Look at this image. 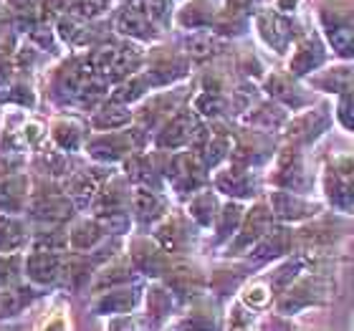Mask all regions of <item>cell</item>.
Returning a JSON list of instances; mask_svg holds the SVG:
<instances>
[{"label":"cell","mask_w":354,"mask_h":331,"mask_svg":"<svg viewBox=\"0 0 354 331\" xmlns=\"http://www.w3.org/2000/svg\"><path fill=\"white\" fill-rule=\"evenodd\" d=\"M61 263L64 261L61 256H56V250H36L26 261V271H28V278L36 283H51L59 276Z\"/></svg>","instance_id":"obj_1"},{"label":"cell","mask_w":354,"mask_h":331,"mask_svg":"<svg viewBox=\"0 0 354 331\" xmlns=\"http://www.w3.org/2000/svg\"><path fill=\"white\" fill-rule=\"evenodd\" d=\"M291 26H288L283 18H281L276 10H266L259 15V30L263 41L268 46H273L276 51H286L288 41H291Z\"/></svg>","instance_id":"obj_2"},{"label":"cell","mask_w":354,"mask_h":331,"mask_svg":"<svg viewBox=\"0 0 354 331\" xmlns=\"http://www.w3.org/2000/svg\"><path fill=\"white\" fill-rule=\"evenodd\" d=\"M195 129H198V126H195V119H192V114H187V111L177 114L170 124L165 126V132L160 134V147H167V149L183 147V144L192 142V134H195Z\"/></svg>","instance_id":"obj_3"},{"label":"cell","mask_w":354,"mask_h":331,"mask_svg":"<svg viewBox=\"0 0 354 331\" xmlns=\"http://www.w3.org/2000/svg\"><path fill=\"white\" fill-rule=\"evenodd\" d=\"M33 213L44 220H66L74 213V205L66 195H56V192H44L33 200Z\"/></svg>","instance_id":"obj_4"},{"label":"cell","mask_w":354,"mask_h":331,"mask_svg":"<svg viewBox=\"0 0 354 331\" xmlns=\"http://www.w3.org/2000/svg\"><path fill=\"white\" fill-rule=\"evenodd\" d=\"M117 28L119 33L124 36H134V38H152L155 36V26L149 21V15L140 8H127L122 10L117 18Z\"/></svg>","instance_id":"obj_5"},{"label":"cell","mask_w":354,"mask_h":331,"mask_svg":"<svg viewBox=\"0 0 354 331\" xmlns=\"http://www.w3.org/2000/svg\"><path fill=\"white\" fill-rule=\"evenodd\" d=\"M132 147V140L127 134H109V137H99L88 144V152L99 160H119L124 157Z\"/></svg>","instance_id":"obj_6"},{"label":"cell","mask_w":354,"mask_h":331,"mask_svg":"<svg viewBox=\"0 0 354 331\" xmlns=\"http://www.w3.org/2000/svg\"><path fill=\"white\" fill-rule=\"evenodd\" d=\"M322 61H324L322 48H319L314 41H306V44L299 46V51H296L294 61H291V71H294V74H306L311 68H317Z\"/></svg>","instance_id":"obj_7"},{"label":"cell","mask_w":354,"mask_h":331,"mask_svg":"<svg viewBox=\"0 0 354 331\" xmlns=\"http://www.w3.org/2000/svg\"><path fill=\"white\" fill-rule=\"evenodd\" d=\"M266 225H268V213H266V207H256L248 213L245 218V225H243V233L238 238V248H243V245H251L253 240H259L263 236Z\"/></svg>","instance_id":"obj_8"},{"label":"cell","mask_w":354,"mask_h":331,"mask_svg":"<svg viewBox=\"0 0 354 331\" xmlns=\"http://www.w3.org/2000/svg\"><path fill=\"white\" fill-rule=\"evenodd\" d=\"M134 261H137V265H140L142 271L147 273H160L165 265V256L162 250H157L152 243H145V240H140V243H134Z\"/></svg>","instance_id":"obj_9"},{"label":"cell","mask_w":354,"mask_h":331,"mask_svg":"<svg viewBox=\"0 0 354 331\" xmlns=\"http://www.w3.org/2000/svg\"><path fill=\"white\" fill-rule=\"evenodd\" d=\"M23 243H26V233L21 223L13 218H0V253L18 250Z\"/></svg>","instance_id":"obj_10"},{"label":"cell","mask_w":354,"mask_h":331,"mask_svg":"<svg viewBox=\"0 0 354 331\" xmlns=\"http://www.w3.org/2000/svg\"><path fill=\"white\" fill-rule=\"evenodd\" d=\"M33 299L28 288H13V291H3L0 294V319H10L26 309V303Z\"/></svg>","instance_id":"obj_11"},{"label":"cell","mask_w":354,"mask_h":331,"mask_svg":"<svg viewBox=\"0 0 354 331\" xmlns=\"http://www.w3.org/2000/svg\"><path fill=\"white\" fill-rule=\"evenodd\" d=\"M53 140H56V144L61 149L71 152V149H76L82 144V126L76 124V122H71V119H61V122L53 124Z\"/></svg>","instance_id":"obj_12"},{"label":"cell","mask_w":354,"mask_h":331,"mask_svg":"<svg viewBox=\"0 0 354 331\" xmlns=\"http://www.w3.org/2000/svg\"><path fill=\"white\" fill-rule=\"evenodd\" d=\"M132 205H134V213L140 215L142 220H152L157 215L162 213V200L157 198L155 192L149 190H137L132 195Z\"/></svg>","instance_id":"obj_13"},{"label":"cell","mask_w":354,"mask_h":331,"mask_svg":"<svg viewBox=\"0 0 354 331\" xmlns=\"http://www.w3.org/2000/svg\"><path fill=\"white\" fill-rule=\"evenodd\" d=\"M99 238H102V225L99 223H79L74 230H71V245H74L76 250H86L91 248V245L99 243Z\"/></svg>","instance_id":"obj_14"},{"label":"cell","mask_w":354,"mask_h":331,"mask_svg":"<svg viewBox=\"0 0 354 331\" xmlns=\"http://www.w3.org/2000/svg\"><path fill=\"white\" fill-rule=\"evenodd\" d=\"M132 119V114L124 106H104L102 111H96L94 126L96 129H119Z\"/></svg>","instance_id":"obj_15"},{"label":"cell","mask_w":354,"mask_h":331,"mask_svg":"<svg viewBox=\"0 0 354 331\" xmlns=\"http://www.w3.org/2000/svg\"><path fill=\"white\" fill-rule=\"evenodd\" d=\"M210 18H213V13H210V8H207L203 0H195V3H190L185 10H180V23H183V26H187V28H200V26H207V23H210Z\"/></svg>","instance_id":"obj_16"},{"label":"cell","mask_w":354,"mask_h":331,"mask_svg":"<svg viewBox=\"0 0 354 331\" xmlns=\"http://www.w3.org/2000/svg\"><path fill=\"white\" fill-rule=\"evenodd\" d=\"M134 296L129 291H117V294H106L102 301L96 303V311L102 314H124V311L132 309Z\"/></svg>","instance_id":"obj_17"},{"label":"cell","mask_w":354,"mask_h":331,"mask_svg":"<svg viewBox=\"0 0 354 331\" xmlns=\"http://www.w3.org/2000/svg\"><path fill=\"white\" fill-rule=\"evenodd\" d=\"M329 41L342 56H354V28H349V26H329Z\"/></svg>","instance_id":"obj_18"},{"label":"cell","mask_w":354,"mask_h":331,"mask_svg":"<svg viewBox=\"0 0 354 331\" xmlns=\"http://www.w3.org/2000/svg\"><path fill=\"white\" fill-rule=\"evenodd\" d=\"M149 86V76H132L127 84L117 88V94H114V102H134V99H140Z\"/></svg>","instance_id":"obj_19"},{"label":"cell","mask_w":354,"mask_h":331,"mask_svg":"<svg viewBox=\"0 0 354 331\" xmlns=\"http://www.w3.org/2000/svg\"><path fill=\"white\" fill-rule=\"evenodd\" d=\"M190 213L192 218L198 223H203V225H207V223H213V215H215V198L213 195H207V192H203V195H198V198L190 202Z\"/></svg>","instance_id":"obj_20"},{"label":"cell","mask_w":354,"mask_h":331,"mask_svg":"<svg viewBox=\"0 0 354 331\" xmlns=\"http://www.w3.org/2000/svg\"><path fill=\"white\" fill-rule=\"evenodd\" d=\"M273 205H276V210H279L283 218H299V215H304L301 210H309L301 200L294 198V195H286V192H276V195H273Z\"/></svg>","instance_id":"obj_21"},{"label":"cell","mask_w":354,"mask_h":331,"mask_svg":"<svg viewBox=\"0 0 354 331\" xmlns=\"http://www.w3.org/2000/svg\"><path fill=\"white\" fill-rule=\"evenodd\" d=\"M218 187L225 192H236V195H245V190H248V180H245L243 172H238V169H230V172H225V175L218 177Z\"/></svg>","instance_id":"obj_22"},{"label":"cell","mask_w":354,"mask_h":331,"mask_svg":"<svg viewBox=\"0 0 354 331\" xmlns=\"http://www.w3.org/2000/svg\"><path fill=\"white\" fill-rule=\"evenodd\" d=\"M187 51L192 59H207L215 53V41L210 36H192L187 41Z\"/></svg>","instance_id":"obj_23"},{"label":"cell","mask_w":354,"mask_h":331,"mask_svg":"<svg viewBox=\"0 0 354 331\" xmlns=\"http://www.w3.org/2000/svg\"><path fill=\"white\" fill-rule=\"evenodd\" d=\"M228 147H230L228 137H215V140L205 147V164L207 167H213V164L221 162L223 157L228 155Z\"/></svg>","instance_id":"obj_24"},{"label":"cell","mask_w":354,"mask_h":331,"mask_svg":"<svg viewBox=\"0 0 354 331\" xmlns=\"http://www.w3.org/2000/svg\"><path fill=\"white\" fill-rule=\"evenodd\" d=\"M195 109H198L200 114H205V117H215V114L223 109L221 96L210 94V91H203V94L195 99Z\"/></svg>","instance_id":"obj_25"},{"label":"cell","mask_w":354,"mask_h":331,"mask_svg":"<svg viewBox=\"0 0 354 331\" xmlns=\"http://www.w3.org/2000/svg\"><path fill=\"white\" fill-rule=\"evenodd\" d=\"M268 288L261 286V283H256V286H248L243 294V301L248 303V306H253V309H261V306H266L268 303Z\"/></svg>","instance_id":"obj_26"},{"label":"cell","mask_w":354,"mask_h":331,"mask_svg":"<svg viewBox=\"0 0 354 331\" xmlns=\"http://www.w3.org/2000/svg\"><path fill=\"white\" fill-rule=\"evenodd\" d=\"M127 276H129V268H127V263H114V265H109V268L102 273V281H99V286H109V283L127 281Z\"/></svg>","instance_id":"obj_27"},{"label":"cell","mask_w":354,"mask_h":331,"mask_svg":"<svg viewBox=\"0 0 354 331\" xmlns=\"http://www.w3.org/2000/svg\"><path fill=\"white\" fill-rule=\"evenodd\" d=\"M99 225L111 230V233H119V230H124L127 225H129V220H127V215L122 213V210H114V213H104Z\"/></svg>","instance_id":"obj_28"},{"label":"cell","mask_w":354,"mask_h":331,"mask_svg":"<svg viewBox=\"0 0 354 331\" xmlns=\"http://www.w3.org/2000/svg\"><path fill=\"white\" fill-rule=\"evenodd\" d=\"M79 8L86 18H99L111 8V0H79Z\"/></svg>","instance_id":"obj_29"},{"label":"cell","mask_w":354,"mask_h":331,"mask_svg":"<svg viewBox=\"0 0 354 331\" xmlns=\"http://www.w3.org/2000/svg\"><path fill=\"white\" fill-rule=\"evenodd\" d=\"M157 238H160V243H162L167 250L175 248L177 238H180V233H177V223L175 220H167L165 225H160V230H157Z\"/></svg>","instance_id":"obj_30"},{"label":"cell","mask_w":354,"mask_h":331,"mask_svg":"<svg viewBox=\"0 0 354 331\" xmlns=\"http://www.w3.org/2000/svg\"><path fill=\"white\" fill-rule=\"evenodd\" d=\"M18 263H21L18 256H3L0 258V286H6L8 281L18 273Z\"/></svg>","instance_id":"obj_31"},{"label":"cell","mask_w":354,"mask_h":331,"mask_svg":"<svg viewBox=\"0 0 354 331\" xmlns=\"http://www.w3.org/2000/svg\"><path fill=\"white\" fill-rule=\"evenodd\" d=\"M6 99L23 104V106H33V91H30V86H26V84H15L6 94Z\"/></svg>","instance_id":"obj_32"},{"label":"cell","mask_w":354,"mask_h":331,"mask_svg":"<svg viewBox=\"0 0 354 331\" xmlns=\"http://www.w3.org/2000/svg\"><path fill=\"white\" fill-rule=\"evenodd\" d=\"M256 6V0H228V15L230 18H243Z\"/></svg>","instance_id":"obj_33"},{"label":"cell","mask_w":354,"mask_h":331,"mask_svg":"<svg viewBox=\"0 0 354 331\" xmlns=\"http://www.w3.org/2000/svg\"><path fill=\"white\" fill-rule=\"evenodd\" d=\"M21 137H23V142L30 147V144H36V142L44 137V129H41V124H38V122H26V124H23V129H21Z\"/></svg>","instance_id":"obj_34"},{"label":"cell","mask_w":354,"mask_h":331,"mask_svg":"<svg viewBox=\"0 0 354 331\" xmlns=\"http://www.w3.org/2000/svg\"><path fill=\"white\" fill-rule=\"evenodd\" d=\"M241 220V207L238 205H228L225 207V213H223V223H221V233H228L236 223Z\"/></svg>","instance_id":"obj_35"},{"label":"cell","mask_w":354,"mask_h":331,"mask_svg":"<svg viewBox=\"0 0 354 331\" xmlns=\"http://www.w3.org/2000/svg\"><path fill=\"white\" fill-rule=\"evenodd\" d=\"M142 8L149 18H165V8H167V0H142Z\"/></svg>","instance_id":"obj_36"},{"label":"cell","mask_w":354,"mask_h":331,"mask_svg":"<svg viewBox=\"0 0 354 331\" xmlns=\"http://www.w3.org/2000/svg\"><path fill=\"white\" fill-rule=\"evenodd\" d=\"M149 299H152V311L160 316V311L167 306V299H165V294H162V291H152V296H149Z\"/></svg>","instance_id":"obj_37"},{"label":"cell","mask_w":354,"mask_h":331,"mask_svg":"<svg viewBox=\"0 0 354 331\" xmlns=\"http://www.w3.org/2000/svg\"><path fill=\"white\" fill-rule=\"evenodd\" d=\"M109 331H137V329H134V324L129 321V319L122 316V319H114V321H111Z\"/></svg>","instance_id":"obj_38"},{"label":"cell","mask_w":354,"mask_h":331,"mask_svg":"<svg viewBox=\"0 0 354 331\" xmlns=\"http://www.w3.org/2000/svg\"><path fill=\"white\" fill-rule=\"evenodd\" d=\"M299 3H301V0H276V10H281V13H291V10L299 8Z\"/></svg>","instance_id":"obj_39"},{"label":"cell","mask_w":354,"mask_h":331,"mask_svg":"<svg viewBox=\"0 0 354 331\" xmlns=\"http://www.w3.org/2000/svg\"><path fill=\"white\" fill-rule=\"evenodd\" d=\"M44 331H66V324H64V319L61 316H53L48 324H46Z\"/></svg>","instance_id":"obj_40"},{"label":"cell","mask_w":354,"mask_h":331,"mask_svg":"<svg viewBox=\"0 0 354 331\" xmlns=\"http://www.w3.org/2000/svg\"><path fill=\"white\" fill-rule=\"evenodd\" d=\"M3 82H6V71L0 68V86H3Z\"/></svg>","instance_id":"obj_41"}]
</instances>
